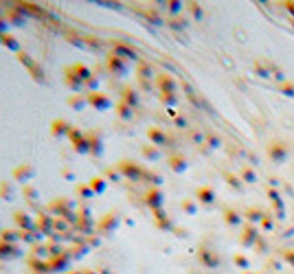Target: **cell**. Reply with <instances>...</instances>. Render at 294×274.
Masks as SVG:
<instances>
[{"mask_svg": "<svg viewBox=\"0 0 294 274\" xmlns=\"http://www.w3.org/2000/svg\"><path fill=\"white\" fill-rule=\"evenodd\" d=\"M77 202L75 200H70V197H55V200H50L49 202V206H47V211L50 213V215H55V217H70L75 211H77Z\"/></svg>", "mask_w": 294, "mask_h": 274, "instance_id": "6da1fadb", "label": "cell"}, {"mask_svg": "<svg viewBox=\"0 0 294 274\" xmlns=\"http://www.w3.org/2000/svg\"><path fill=\"white\" fill-rule=\"evenodd\" d=\"M68 140H70V145H73V149H75V154H77V156L90 154L88 134H86L82 128H77V125H75V128L70 130V134H68Z\"/></svg>", "mask_w": 294, "mask_h": 274, "instance_id": "7a4b0ae2", "label": "cell"}, {"mask_svg": "<svg viewBox=\"0 0 294 274\" xmlns=\"http://www.w3.org/2000/svg\"><path fill=\"white\" fill-rule=\"evenodd\" d=\"M4 18H7L9 27H24L29 22V13L24 9V4H9Z\"/></svg>", "mask_w": 294, "mask_h": 274, "instance_id": "3957f363", "label": "cell"}, {"mask_svg": "<svg viewBox=\"0 0 294 274\" xmlns=\"http://www.w3.org/2000/svg\"><path fill=\"white\" fill-rule=\"evenodd\" d=\"M35 230L42 232L44 237H50L55 230V215H50L49 211H40L35 215Z\"/></svg>", "mask_w": 294, "mask_h": 274, "instance_id": "277c9868", "label": "cell"}, {"mask_svg": "<svg viewBox=\"0 0 294 274\" xmlns=\"http://www.w3.org/2000/svg\"><path fill=\"white\" fill-rule=\"evenodd\" d=\"M86 97H88V108H93L95 112H108L110 108H112V99L108 97V94L103 92H86Z\"/></svg>", "mask_w": 294, "mask_h": 274, "instance_id": "5b68a950", "label": "cell"}, {"mask_svg": "<svg viewBox=\"0 0 294 274\" xmlns=\"http://www.w3.org/2000/svg\"><path fill=\"white\" fill-rule=\"evenodd\" d=\"M35 178V167L31 162H22V165H18L16 169L11 171V180L13 182H20V184H31V180Z\"/></svg>", "mask_w": 294, "mask_h": 274, "instance_id": "8992f818", "label": "cell"}, {"mask_svg": "<svg viewBox=\"0 0 294 274\" xmlns=\"http://www.w3.org/2000/svg\"><path fill=\"white\" fill-rule=\"evenodd\" d=\"M119 228V213H108L97 222V232L103 237H110Z\"/></svg>", "mask_w": 294, "mask_h": 274, "instance_id": "52a82bcc", "label": "cell"}, {"mask_svg": "<svg viewBox=\"0 0 294 274\" xmlns=\"http://www.w3.org/2000/svg\"><path fill=\"white\" fill-rule=\"evenodd\" d=\"M105 68H108V73L112 75V77H123V75H128V62L121 59L119 55H114V53L108 55V59H105Z\"/></svg>", "mask_w": 294, "mask_h": 274, "instance_id": "ba28073f", "label": "cell"}, {"mask_svg": "<svg viewBox=\"0 0 294 274\" xmlns=\"http://www.w3.org/2000/svg\"><path fill=\"white\" fill-rule=\"evenodd\" d=\"M86 134H88L90 156H93V158H101V156H103V136H101L99 128H93L90 132H86Z\"/></svg>", "mask_w": 294, "mask_h": 274, "instance_id": "9c48e42d", "label": "cell"}, {"mask_svg": "<svg viewBox=\"0 0 294 274\" xmlns=\"http://www.w3.org/2000/svg\"><path fill=\"white\" fill-rule=\"evenodd\" d=\"M13 222H16V226L20 228V230H24V232L35 230V217L29 211H24V209L13 211Z\"/></svg>", "mask_w": 294, "mask_h": 274, "instance_id": "30bf717a", "label": "cell"}, {"mask_svg": "<svg viewBox=\"0 0 294 274\" xmlns=\"http://www.w3.org/2000/svg\"><path fill=\"white\" fill-rule=\"evenodd\" d=\"M24 252H22V248H20V243H7V241H2L0 239V261H13V259H20Z\"/></svg>", "mask_w": 294, "mask_h": 274, "instance_id": "8fae6325", "label": "cell"}, {"mask_svg": "<svg viewBox=\"0 0 294 274\" xmlns=\"http://www.w3.org/2000/svg\"><path fill=\"white\" fill-rule=\"evenodd\" d=\"M75 125L70 123V121L66 119H53L50 121V134L55 136V138H68L70 130H73Z\"/></svg>", "mask_w": 294, "mask_h": 274, "instance_id": "7c38bea8", "label": "cell"}, {"mask_svg": "<svg viewBox=\"0 0 294 274\" xmlns=\"http://www.w3.org/2000/svg\"><path fill=\"white\" fill-rule=\"evenodd\" d=\"M116 167H119L121 176H123V178H130L132 182L141 178V167L136 165V162H132V160H121Z\"/></svg>", "mask_w": 294, "mask_h": 274, "instance_id": "4fadbf2b", "label": "cell"}, {"mask_svg": "<svg viewBox=\"0 0 294 274\" xmlns=\"http://www.w3.org/2000/svg\"><path fill=\"white\" fill-rule=\"evenodd\" d=\"M70 263H73V257H70V252H64V255H59V257H50V259H49L50 272H66Z\"/></svg>", "mask_w": 294, "mask_h": 274, "instance_id": "5bb4252c", "label": "cell"}, {"mask_svg": "<svg viewBox=\"0 0 294 274\" xmlns=\"http://www.w3.org/2000/svg\"><path fill=\"white\" fill-rule=\"evenodd\" d=\"M68 70H70V73H73L75 75V77H77L79 81H82V84H86V81H88L90 77H93V68H88V66H86V64H82V62H75V64H70L68 66Z\"/></svg>", "mask_w": 294, "mask_h": 274, "instance_id": "9a60e30c", "label": "cell"}, {"mask_svg": "<svg viewBox=\"0 0 294 274\" xmlns=\"http://www.w3.org/2000/svg\"><path fill=\"white\" fill-rule=\"evenodd\" d=\"M18 195V189H16V182L13 180H2L0 182V200L4 202H13Z\"/></svg>", "mask_w": 294, "mask_h": 274, "instance_id": "2e32d148", "label": "cell"}, {"mask_svg": "<svg viewBox=\"0 0 294 274\" xmlns=\"http://www.w3.org/2000/svg\"><path fill=\"white\" fill-rule=\"evenodd\" d=\"M75 197H77V204H88L90 200H95V191L88 186V182L75 186Z\"/></svg>", "mask_w": 294, "mask_h": 274, "instance_id": "e0dca14e", "label": "cell"}, {"mask_svg": "<svg viewBox=\"0 0 294 274\" xmlns=\"http://www.w3.org/2000/svg\"><path fill=\"white\" fill-rule=\"evenodd\" d=\"M112 53L119 55L121 59H136L134 48L128 46V44H123V42H119V40H112Z\"/></svg>", "mask_w": 294, "mask_h": 274, "instance_id": "ac0fdd59", "label": "cell"}, {"mask_svg": "<svg viewBox=\"0 0 294 274\" xmlns=\"http://www.w3.org/2000/svg\"><path fill=\"white\" fill-rule=\"evenodd\" d=\"M66 103H68V108H70V110H75V112H84V110L88 108V97H86V92L70 94Z\"/></svg>", "mask_w": 294, "mask_h": 274, "instance_id": "d6986e66", "label": "cell"}, {"mask_svg": "<svg viewBox=\"0 0 294 274\" xmlns=\"http://www.w3.org/2000/svg\"><path fill=\"white\" fill-rule=\"evenodd\" d=\"M64 81H66V86H68L70 90H73V94H79V92H86V88H84V84L79 81L77 77H75L73 73H70L68 68L64 70Z\"/></svg>", "mask_w": 294, "mask_h": 274, "instance_id": "ffe728a7", "label": "cell"}, {"mask_svg": "<svg viewBox=\"0 0 294 274\" xmlns=\"http://www.w3.org/2000/svg\"><path fill=\"white\" fill-rule=\"evenodd\" d=\"M88 186L95 191V195H103L105 189H108V180H105L103 176H93L88 180Z\"/></svg>", "mask_w": 294, "mask_h": 274, "instance_id": "44dd1931", "label": "cell"}, {"mask_svg": "<svg viewBox=\"0 0 294 274\" xmlns=\"http://www.w3.org/2000/svg\"><path fill=\"white\" fill-rule=\"evenodd\" d=\"M20 237H22V230L20 228H4L2 232H0V239L7 241V243H20Z\"/></svg>", "mask_w": 294, "mask_h": 274, "instance_id": "7402d4cb", "label": "cell"}, {"mask_svg": "<svg viewBox=\"0 0 294 274\" xmlns=\"http://www.w3.org/2000/svg\"><path fill=\"white\" fill-rule=\"evenodd\" d=\"M44 239V235L42 232H38V230H29V232H24L22 230V237H20V243H27V246H38L40 241Z\"/></svg>", "mask_w": 294, "mask_h": 274, "instance_id": "603a6c76", "label": "cell"}, {"mask_svg": "<svg viewBox=\"0 0 294 274\" xmlns=\"http://www.w3.org/2000/svg\"><path fill=\"white\" fill-rule=\"evenodd\" d=\"M2 46L4 48H9V50H13V53H22V44H20V40L16 38V35H11V33H7V35H2Z\"/></svg>", "mask_w": 294, "mask_h": 274, "instance_id": "cb8c5ba5", "label": "cell"}, {"mask_svg": "<svg viewBox=\"0 0 294 274\" xmlns=\"http://www.w3.org/2000/svg\"><path fill=\"white\" fill-rule=\"evenodd\" d=\"M22 197L29 202V204H38V200H40V191H38V186H35V184L22 186Z\"/></svg>", "mask_w": 294, "mask_h": 274, "instance_id": "d4e9b609", "label": "cell"}, {"mask_svg": "<svg viewBox=\"0 0 294 274\" xmlns=\"http://www.w3.org/2000/svg\"><path fill=\"white\" fill-rule=\"evenodd\" d=\"M68 252H70V257H73V259H82L84 255H88V252H90V248L84 243V239H77V241H75V246L70 248Z\"/></svg>", "mask_w": 294, "mask_h": 274, "instance_id": "484cf974", "label": "cell"}, {"mask_svg": "<svg viewBox=\"0 0 294 274\" xmlns=\"http://www.w3.org/2000/svg\"><path fill=\"white\" fill-rule=\"evenodd\" d=\"M75 228L70 226L68 220H64V217H55V235H66V232H73Z\"/></svg>", "mask_w": 294, "mask_h": 274, "instance_id": "4316f807", "label": "cell"}, {"mask_svg": "<svg viewBox=\"0 0 294 274\" xmlns=\"http://www.w3.org/2000/svg\"><path fill=\"white\" fill-rule=\"evenodd\" d=\"M121 99H123V103H128L130 108H134V105L139 103V99H136V90L130 88V86H125V88L121 90Z\"/></svg>", "mask_w": 294, "mask_h": 274, "instance_id": "83f0119b", "label": "cell"}, {"mask_svg": "<svg viewBox=\"0 0 294 274\" xmlns=\"http://www.w3.org/2000/svg\"><path fill=\"white\" fill-rule=\"evenodd\" d=\"M31 257L33 259H50V252H49V243H38V246L31 248Z\"/></svg>", "mask_w": 294, "mask_h": 274, "instance_id": "f1b7e54d", "label": "cell"}, {"mask_svg": "<svg viewBox=\"0 0 294 274\" xmlns=\"http://www.w3.org/2000/svg\"><path fill=\"white\" fill-rule=\"evenodd\" d=\"M29 266H31V270H35V272H50L49 261H42V259H33V257H29Z\"/></svg>", "mask_w": 294, "mask_h": 274, "instance_id": "f546056e", "label": "cell"}, {"mask_svg": "<svg viewBox=\"0 0 294 274\" xmlns=\"http://www.w3.org/2000/svg\"><path fill=\"white\" fill-rule=\"evenodd\" d=\"M18 62L22 64L24 68L29 70V73H31V70L35 68V66H38V62H35V59H33V57H31V55H29V53H24V50H22V53H18Z\"/></svg>", "mask_w": 294, "mask_h": 274, "instance_id": "4dcf8cb0", "label": "cell"}, {"mask_svg": "<svg viewBox=\"0 0 294 274\" xmlns=\"http://www.w3.org/2000/svg\"><path fill=\"white\" fill-rule=\"evenodd\" d=\"M66 38H68V42L73 44V46H77V48H86V46H88V44H86V38H84V35L68 33V35H66Z\"/></svg>", "mask_w": 294, "mask_h": 274, "instance_id": "1f68e13d", "label": "cell"}, {"mask_svg": "<svg viewBox=\"0 0 294 274\" xmlns=\"http://www.w3.org/2000/svg\"><path fill=\"white\" fill-rule=\"evenodd\" d=\"M116 116H119V119H130L132 116V108L128 103H123V101H121V103H116Z\"/></svg>", "mask_w": 294, "mask_h": 274, "instance_id": "d6a6232c", "label": "cell"}, {"mask_svg": "<svg viewBox=\"0 0 294 274\" xmlns=\"http://www.w3.org/2000/svg\"><path fill=\"white\" fill-rule=\"evenodd\" d=\"M103 178L105 180H112V182H119L121 178V171H119V167H108V169H105V174H103Z\"/></svg>", "mask_w": 294, "mask_h": 274, "instance_id": "836d02e7", "label": "cell"}, {"mask_svg": "<svg viewBox=\"0 0 294 274\" xmlns=\"http://www.w3.org/2000/svg\"><path fill=\"white\" fill-rule=\"evenodd\" d=\"M160 200H163V197H160L158 191H149V193H147V204L149 206H158Z\"/></svg>", "mask_w": 294, "mask_h": 274, "instance_id": "e575fe53", "label": "cell"}, {"mask_svg": "<svg viewBox=\"0 0 294 274\" xmlns=\"http://www.w3.org/2000/svg\"><path fill=\"white\" fill-rule=\"evenodd\" d=\"M86 42H88V46H86V48H93V50H99V48H101V40H99V38L86 35Z\"/></svg>", "mask_w": 294, "mask_h": 274, "instance_id": "d590c367", "label": "cell"}, {"mask_svg": "<svg viewBox=\"0 0 294 274\" xmlns=\"http://www.w3.org/2000/svg\"><path fill=\"white\" fill-rule=\"evenodd\" d=\"M59 174H62V178H64V180H68V182H73L75 178H77V176H75V171H73V169H68V167H64V169L59 171Z\"/></svg>", "mask_w": 294, "mask_h": 274, "instance_id": "8d00e7d4", "label": "cell"}, {"mask_svg": "<svg viewBox=\"0 0 294 274\" xmlns=\"http://www.w3.org/2000/svg\"><path fill=\"white\" fill-rule=\"evenodd\" d=\"M9 33V22L4 16H0V35H7Z\"/></svg>", "mask_w": 294, "mask_h": 274, "instance_id": "74e56055", "label": "cell"}, {"mask_svg": "<svg viewBox=\"0 0 294 274\" xmlns=\"http://www.w3.org/2000/svg\"><path fill=\"white\" fill-rule=\"evenodd\" d=\"M143 154H145V156H149V158H156V154H154L151 149H143Z\"/></svg>", "mask_w": 294, "mask_h": 274, "instance_id": "f35d334b", "label": "cell"}, {"mask_svg": "<svg viewBox=\"0 0 294 274\" xmlns=\"http://www.w3.org/2000/svg\"><path fill=\"white\" fill-rule=\"evenodd\" d=\"M84 274H99V270H97V268H95V270H93V268H88V270H84Z\"/></svg>", "mask_w": 294, "mask_h": 274, "instance_id": "ab89813d", "label": "cell"}, {"mask_svg": "<svg viewBox=\"0 0 294 274\" xmlns=\"http://www.w3.org/2000/svg\"><path fill=\"white\" fill-rule=\"evenodd\" d=\"M66 274H84V270H73V272H66Z\"/></svg>", "mask_w": 294, "mask_h": 274, "instance_id": "60d3db41", "label": "cell"}, {"mask_svg": "<svg viewBox=\"0 0 294 274\" xmlns=\"http://www.w3.org/2000/svg\"><path fill=\"white\" fill-rule=\"evenodd\" d=\"M4 230V228H2V222H0V232H2Z\"/></svg>", "mask_w": 294, "mask_h": 274, "instance_id": "b9f144b4", "label": "cell"}, {"mask_svg": "<svg viewBox=\"0 0 294 274\" xmlns=\"http://www.w3.org/2000/svg\"><path fill=\"white\" fill-rule=\"evenodd\" d=\"M0 44H2V35H0Z\"/></svg>", "mask_w": 294, "mask_h": 274, "instance_id": "7bdbcfd3", "label": "cell"}]
</instances>
